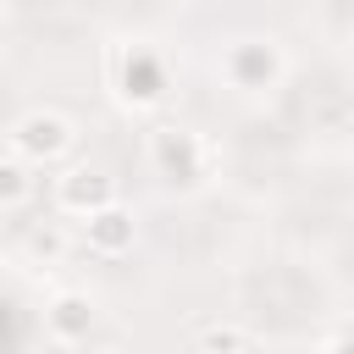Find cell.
<instances>
[{
	"label": "cell",
	"instance_id": "obj_5",
	"mask_svg": "<svg viewBox=\"0 0 354 354\" xmlns=\"http://www.w3.org/2000/svg\"><path fill=\"white\" fill-rule=\"evenodd\" d=\"M50 205L66 221H88L94 210L116 205V183L105 171H94V166H61L55 183H50Z\"/></svg>",
	"mask_w": 354,
	"mask_h": 354
},
{
	"label": "cell",
	"instance_id": "obj_3",
	"mask_svg": "<svg viewBox=\"0 0 354 354\" xmlns=\"http://www.w3.org/2000/svg\"><path fill=\"white\" fill-rule=\"evenodd\" d=\"M288 72H293V61H288L282 39H271V33H238L216 50V77L238 100H271L288 83Z\"/></svg>",
	"mask_w": 354,
	"mask_h": 354
},
{
	"label": "cell",
	"instance_id": "obj_1",
	"mask_svg": "<svg viewBox=\"0 0 354 354\" xmlns=\"http://www.w3.org/2000/svg\"><path fill=\"white\" fill-rule=\"evenodd\" d=\"M105 88L127 116H155L171 100V61L149 39H116L105 50Z\"/></svg>",
	"mask_w": 354,
	"mask_h": 354
},
{
	"label": "cell",
	"instance_id": "obj_10",
	"mask_svg": "<svg viewBox=\"0 0 354 354\" xmlns=\"http://www.w3.org/2000/svg\"><path fill=\"white\" fill-rule=\"evenodd\" d=\"M315 354H348V332H343V326H332V332H326V343H321Z\"/></svg>",
	"mask_w": 354,
	"mask_h": 354
},
{
	"label": "cell",
	"instance_id": "obj_9",
	"mask_svg": "<svg viewBox=\"0 0 354 354\" xmlns=\"http://www.w3.org/2000/svg\"><path fill=\"white\" fill-rule=\"evenodd\" d=\"M28 354H83L77 343H61V337H39V343H28Z\"/></svg>",
	"mask_w": 354,
	"mask_h": 354
},
{
	"label": "cell",
	"instance_id": "obj_2",
	"mask_svg": "<svg viewBox=\"0 0 354 354\" xmlns=\"http://www.w3.org/2000/svg\"><path fill=\"white\" fill-rule=\"evenodd\" d=\"M144 166L171 194H199L216 177V144L188 122H149L144 133Z\"/></svg>",
	"mask_w": 354,
	"mask_h": 354
},
{
	"label": "cell",
	"instance_id": "obj_7",
	"mask_svg": "<svg viewBox=\"0 0 354 354\" xmlns=\"http://www.w3.org/2000/svg\"><path fill=\"white\" fill-rule=\"evenodd\" d=\"M100 326V304L83 293V288H55L44 299V337H61V343H88Z\"/></svg>",
	"mask_w": 354,
	"mask_h": 354
},
{
	"label": "cell",
	"instance_id": "obj_8",
	"mask_svg": "<svg viewBox=\"0 0 354 354\" xmlns=\"http://www.w3.org/2000/svg\"><path fill=\"white\" fill-rule=\"evenodd\" d=\"M28 199H33V171L17 155H0V216L6 210H22Z\"/></svg>",
	"mask_w": 354,
	"mask_h": 354
},
{
	"label": "cell",
	"instance_id": "obj_6",
	"mask_svg": "<svg viewBox=\"0 0 354 354\" xmlns=\"http://www.w3.org/2000/svg\"><path fill=\"white\" fill-rule=\"evenodd\" d=\"M83 227V249L94 254V260H127L133 254V243H138V216L116 199V205H105V210H94L88 221H77Z\"/></svg>",
	"mask_w": 354,
	"mask_h": 354
},
{
	"label": "cell",
	"instance_id": "obj_4",
	"mask_svg": "<svg viewBox=\"0 0 354 354\" xmlns=\"http://www.w3.org/2000/svg\"><path fill=\"white\" fill-rule=\"evenodd\" d=\"M72 149H77V122L66 111H55V105H33L6 127V155H17L28 171L61 166Z\"/></svg>",
	"mask_w": 354,
	"mask_h": 354
},
{
	"label": "cell",
	"instance_id": "obj_11",
	"mask_svg": "<svg viewBox=\"0 0 354 354\" xmlns=\"http://www.w3.org/2000/svg\"><path fill=\"white\" fill-rule=\"evenodd\" d=\"M111 6H133V0H111Z\"/></svg>",
	"mask_w": 354,
	"mask_h": 354
}]
</instances>
